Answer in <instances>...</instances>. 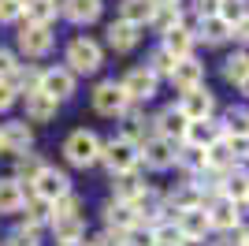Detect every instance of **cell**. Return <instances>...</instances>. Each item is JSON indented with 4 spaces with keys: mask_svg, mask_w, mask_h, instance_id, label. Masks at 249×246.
Wrapping results in <instances>:
<instances>
[{
    "mask_svg": "<svg viewBox=\"0 0 249 246\" xmlns=\"http://www.w3.org/2000/svg\"><path fill=\"white\" fill-rule=\"evenodd\" d=\"M101 161L108 164V172H112V175H126V172H134V168H138L142 153H138L134 142H126V138H112L108 145H101Z\"/></svg>",
    "mask_w": 249,
    "mask_h": 246,
    "instance_id": "cell-1",
    "label": "cell"
},
{
    "mask_svg": "<svg viewBox=\"0 0 249 246\" xmlns=\"http://www.w3.org/2000/svg\"><path fill=\"white\" fill-rule=\"evenodd\" d=\"M67 71L71 75H93L97 67H101V45L89 38H74L71 45H67Z\"/></svg>",
    "mask_w": 249,
    "mask_h": 246,
    "instance_id": "cell-2",
    "label": "cell"
},
{
    "mask_svg": "<svg viewBox=\"0 0 249 246\" xmlns=\"http://www.w3.org/2000/svg\"><path fill=\"white\" fill-rule=\"evenodd\" d=\"M63 153H67V161L74 164V168H86V164L101 161V138H97L93 131H74L67 142H63Z\"/></svg>",
    "mask_w": 249,
    "mask_h": 246,
    "instance_id": "cell-3",
    "label": "cell"
},
{
    "mask_svg": "<svg viewBox=\"0 0 249 246\" xmlns=\"http://www.w3.org/2000/svg\"><path fill=\"white\" fill-rule=\"evenodd\" d=\"M67 194H71V179L63 172H56V168H41V172H37V179H34V198H45L49 205H56Z\"/></svg>",
    "mask_w": 249,
    "mask_h": 246,
    "instance_id": "cell-4",
    "label": "cell"
},
{
    "mask_svg": "<svg viewBox=\"0 0 249 246\" xmlns=\"http://www.w3.org/2000/svg\"><path fill=\"white\" fill-rule=\"evenodd\" d=\"M37 90L60 104V101H67V97L74 93V75L67 71V67H49V71H41V82H37Z\"/></svg>",
    "mask_w": 249,
    "mask_h": 246,
    "instance_id": "cell-5",
    "label": "cell"
},
{
    "mask_svg": "<svg viewBox=\"0 0 249 246\" xmlns=\"http://www.w3.org/2000/svg\"><path fill=\"white\" fill-rule=\"evenodd\" d=\"M175 213H178L175 227L182 231V239H186V243H197V239H205L208 231H212L205 205H194V209H175Z\"/></svg>",
    "mask_w": 249,
    "mask_h": 246,
    "instance_id": "cell-6",
    "label": "cell"
},
{
    "mask_svg": "<svg viewBox=\"0 0 249 246\" xmlns=\"http://www.w3.org/2000/svg\"><path fill=\"white\" fill-rule=\"evenodd\" d=\"M126 104L130 101H126V93H123L119 82H101V86L93 90V108L101 116H123Z\"/></svg>",
    "mask_w": 249,
    "mask_h": 246,
    "instance_id": "cell-7",
    "label": "cell"
},
{
    "mask_svg": "<svg viewBox=\"0 0 249 246\" xmlns=\"http://www.w3.org/2000/svg\"><path fill=\"white\" fill-rule=\"evenodd\" d=\"M212 108H216V97H212V93H208L205 86H197V90L182 93V101H178V112L186 116L190 123L208 120V116H212Z\"/></svg>",
    "mask_w": 249,
    "mask_h": 246,
    "instance_id": "cell-8",
    "label": "cell"
},
{
    "mask_svg": "<svg viewBox=\"0 0 249 246\" xmlns=\"http://www.w3.org/2000/svg\"><path fill=\"white\" fill-rule=\"evenodd\" d=\"M138 153H142V161H145L149 168H156V172H164V168H171V164L178 161L175 142H167V138H160V134H156V138H149Z\"/></svg>",
    "mask_w": 249,
    "mask_h": 246,
    "instance_id": "cell-9",
    "label": "cell"
},
{
    "mask_svg": "<svg viewBox=\"0 0 249 246\" xmlns=\"http://www.w3.org/2000/svg\"><path fill=\"white\" fill-rule=\"evenodd\" d=\"M119 86H123L126 101H149V97L156 93V75L149 71V67H134Z\"/></svg>",
    "mask_w": 249,
    "mask_h": 246,
    "instance_id": "cell-10",
    "label": "cell"
},
{
    "mask_svg": "<svg viewBox=\"0 0 249 246\" xmlns=\"http://www.w3.org/2000/svg\"><path fill=\"white\" fill-rule=\"evenodd\" d=\"M171 82H175L182 93H190V90H197V86H205V67H201L194 56L175 60V67H171Z\"/></svg>",
    "mask_w": 249,
    "mask_h": 246,
    "instance_id": "cell-11",
    "label": "cell"
},
{
    "mask_svg": "<svg viewBox=\"0 0 249 246\" xmlns=\"http://www.w3.org/2000/svg\"><path fill=\"white\" fill-rule=\"evenodd\" d=\"M30 142H34V134H30V127H26V120H11V123H4L0 127V145L8 149V153H26L30 149Z\"/></svg>",
    "mask_w": 249,
    "mask_h": 246,
    "instance_id": "cell-12",
    "label": "cell"
},
{
    "mask_svg": "<svg viewBox=\"0 0 249 246\" xmlns=\"http://www.w3.org/2000/svg\"><path fill=\"white\" fill-rule=\"evenodd\" d=\"M104 220H108V227H112L115 235H130V231L138 227V220H142V216H138L134 205H119V202H112L108 209H104Z\"/></svg>",
    "mask_w": 249,
    "mask_h": 246,
    "instance_id": "cell-13",
    "label": "cell"
},
{
    "mask_svg": "<svg viewBox=\"0 0 249 246\" xmlns=\"http://www.w3.org/2000/svg\"><path fill=\"white\" fill-rule=\"evenodd\" d=\"M186 127H190V120L182 112H178V104L175 108H164V112L156 116V134H160V138H167V142H182V138H186Z\"/></svg>",
    "mask_w": 249,
    "mask_h": 246,
    "instance_id": "cell-14",
    "label": "cell"
},
{
    "mask_svg": "<svg viewBox=\"0 0 249 246\" xmlns=\"http://www.w3.org/2000/svg\"><path fill=\"white\" fill-rule=\"evenodd\" d=\"M219 138H223V131H219L212 120H197V123L186 127V138H182V142H186L190 149H208V145H216Z\"/></svg>",
    "mask_w": 249,
    "mask_h": 246,
    "instance_id": "cell-15",
    "label": "cell"
},
{
    "mask_svg": "<svg viewBox=\"0 0 249 246\" xmlns=\"http://www.w3.org/2000/svg\"><path fill=\"white\" fill-rule=\"evenodd\" d=\"M19 49L26 52V56H45V52L52 49L49 26H22L19 30Z\"/></svg>",
    "mask_w": 249,
    "mask_h": 246,
    "instance_id": "cell-16",
    "label": "cell"
},
{
    "mask_svg": "<svg viewBox=\"0 0 249 246\" xmlns=\"http://www.w3.org/2000/svg\"><path fill=\"white\" fill-rule=\"evenodd\" d=\"M160 49L167 52V56H175V60H186L190 52H194V34L186 30V26H175V30L164 34V45Z\"/></svg>",
    "mask_w": 249,
    "mask_h": 246,
    "instance_id": "cell-17",
    "label": "cell"
},
{
    "mask_svg": "<svg viewBox=\"0 0 249 246\" xmlns=\"http://www.w3.org/2000/svg\"><path fill=\"white\" fill-rule=\"evenodd\" d=\"M208 213V224L212 227H219V231H234L238 227V205L234 202H227V198H219L212 209H205Z\"/></svg>",
    "mask_w": 249,
    "mask_h": 246,
    "instance_id": "cell-18",
    "label": "cell"
},
{
    "mask_svg": "<svg viewBox=\"0 0 249 246\" xmlns=\"http://www.w3.org/2000/svg\"><path fill=\"white\" fill-rule=\"evenodd\" d=\"M22 205H26V190L15 175L8 179H0V213H19Z\"/></svg>",
    "mask_w": 249,
    "mask_h": 246,
    "instance_id": "cell-19",
    "label": "cell"
},
{
    "mask_svg": "<svg viewBox=\"0 0 249 246\" xmlns=\"http://www.w3.org/2000/svg\"><path fill=\"white\" fill-rule=\"evenodd\" d=\"M52 116H56V101L52 97H45L41 90L26 93V120L30 123H49Z\"/></svg>",
    "mask_w": 249,
    "mask_h": 246,
    "instance_id": "cell-20",
    "label": "cell"
},
{
    "mask_svg": "<svg viewBox=\"0 0 249 246\" xmlns=\"http://www.w3.org/2000/svg\"><path fill=\"white\" fill-rule=\"evenodd\" d=\"M108 45H112L115 52H130L138 45V26H130V22L115 19L112 26H108Z\"/></svg>",
    "mask_w": 249,
    "mask_h": 246,
    "instance_id": "cell-21",
    "label": "cell"
},
{
    "mask_svg": "<svg viewBox=\"0 0 249 246\" xmlns=\"http://www.w3.org/2000/svg\"><path fill=\"white\" fill-rule=\"evenodd\" d=\"M26 26H49L56 19V0H22Z\"/></svg>",
    "mask_w": 249,
    "mask_h": 246,
    "instance_id": "cell-22",
    "label": "cell"
},
{
    "mask_svg": "<svg viewBox=\"0 0 249 246\" xmlns=\"http://www.w3.org/2000/svg\"><path fill=\"white\" fill-rule=\"evenodd\" d=\"M142 194H145V183H142L134 172L115 175V202H119V205H134Z\"/></svg>",
    "mask_w": 249,
    "mask_h": 246,
    "instance_id": "cell-23",
    "label": "cell"
},
{
    "mask_svg": "<svg viewBox=\"0 0 249 246\" xmlns=\"http://www.w3.org/2000/svg\"><path fill=\"white\" fill-rule=\"evenodd\" d=\"M63 15L71 22H93L101 15V0H63Z\"/></svg>",
    "mask_w": 249,
    "mask_h": 246,
    "instance_id": "cell-24",
    "label": "cell"
},
{
    "mask_svg": "<svg viewBox=\"0 0 249 246\" xmlns=\"http://www.w3.org/2000/svg\"><path fill=\"white\" fill-rule=\"evenodd\" d=\"M153 11H156L153 0H123V15L119 19L130 22V26H142V22H153Z\"/></svg>",
    "mask_w": 249,
    "mask_h": 246,
    "instance_id": "cell-25",
    "label": "cell"
},
{
    "mask_svg": "<svg viewBox=\"0 0 249 246\" xmlns=\"http://www.w3.org/2000/svg\"><path fill=\"white\" fill-rule=\"evenodd\" d=\"M52 231H56L60 243H78L86 224H82V216H52Z\"/></svg>",
    "mask_w": 249,
    "mask_h": 246,
    "instance_id": "cell-26",
    "label": "cell"
},
{
    "mask_svg": "<svg viewBox=\"0 0 249 246\" xmlns=\"http://www.w3.org/2000/svg\"><path fill=\"white\" fill-rule=\"evenodd\" d=\"M201 38H205L208 45L227 41V38H231V22H223L219 15H205V19H201Z\"/></svg>",
    "mask_w": 249,
    "mask_h": 246,
    "instance_id": "cell-27",
    "label": "cell"
},
{
    "mask_svg": "<svg viewBox=\"0 0 249 246\" xmlns=\"http://www.w3.org/2000/svg\"><path fill=\"white\" fill-rule=\"evenodd\" d=\"M223 198L227 202H246L249 198V175L246 172H234V175H227V186H223Z\"/></svg>",
    "mask_w": 249,
    "mask_h": 246,
    "instance_id": "cell-28",
    "label": "cell"
},
{
    "mask_svg": "<svg viewBox=\"0 0 249 246\" xmlns=\"http://www.w3.org/2000/svg\"><path fill=\"white\" fill-rule=\"evenodd\" d=\"M153 22H156L160 34H167V30H175V26H182V15H178L175 4H160V8L153 11Z\"/></svg>",
    "mask_w": 249,
    "mask_h": 246,
    "instance_id": "cell-29",
    "label": "cell"
},
{
    "mask_svg": "<svg viewBox=\"0 0 249 246\" xmlns=\"http://www.w3.org/2000/svg\"><path fill=\"white\" fill-rule=\"evenodd\" d=\"M205 161H208V168H234V164H238L223 138H219L216 145H208V149H205Z\"/></svg>",
    "mask_w": 249,
    "mask_h": 246,
    "instance_id": "cell-30",
    "label": "cell"
},
{
    "mask_svg": "<svg viewBox=\"0 0 249 246\" xmlns=\"http://www.w3.org/2000/svg\"><path fill=\"white\" fill-rule=\"evenodd\" d=\"M223 22H231V26H238L242 19H246V0H219V11H216Z\"/></svg>",
    "mask_w": 249,
    "mask_h": 246,
    "instance_id": "cell-31",
    "label": "cell"
},
{
    "mask_svg": "<svg viewBox=\"0 0 249 246\" xmlns=\"http://www.w3.org/2000/svg\"><path fill=\"white\" fill-rule=\"evenodd\" d=\"M246 75H249V56H246V52H234V56L227 60V67H223V79L238 86V82L246 79Z\"/></svg>",
    "mask_w": 249,
    "mask_h": 246,
    "instance_id": "cell-32",
    "label": "cell"
},
{
    "mask_svg": "<svg viewBox=\"0 0 249 246\" xmlns=\"http://www.w3.org/2000/svg\"><path fill=\"white\" fill-rule=\"evenodd\" d=\"M153 246H186V239L175 224H164V227H153Z\"/></svg>",
    "mask_w": 249,
    "mask_h": 246,
    "instance_id": "cell-33",
    "label": "cell"
},
{
    "mask_svg": "<svg viewBox=\"0 0 249 246\" xmlns=\"http://www.w3.org/2000/svg\"><path fill=\"white\" fill-rule=\"evenodd\" d=\"M41 220H52V205L45 202V198H30V205H26V224H41Z\"/></svg>",
    "mask_w": 249,
    "mask_h": 246,
    "instance_id": "cell-34",
    "label": "cell"
},
{
    "mask_svg": "<svg viewBox=\"0 0 249 246\" xmlns=\"http://www.w3.org/2000/svg\"><path fill=\"white\" fill-rule=\"evenodd\" d=\"M242 134H249V112H231L227 116V131H223V138H242Z\"/></svg>",
    "mask_w": 249,
    "mask_h": 246,
    "instance_id": "cell-35",
    "label": "cell"
},
{
    "mask_svg": "<svg viewBox=\"0 0 249 246\" xmlns=\"http://www.w3.org/2000/svg\"><path fill=\"white\" fill-rule=\"evenodd\" d=\"M41 168H45V164L37 161V157H34V153H22V157H19V164H15V172H19V175H26V183H34Z\"/></svg>",
    "mask_w": 249,
    "mask_h": 246,
    "instance_id": "cell-36",
    "label": "cell"
},
{
    "mask_svg": "<svg viewBox=\"0 0 249 246\" xmlns=\"http://www.w3.org/2000/svg\"><path fill=\"white\" fill-rule=\"evenodd\" d=\"M171 67H175V56H167L164 49H156L153 60H149V71L153 75H171Z\"/></svg>",
    "mask_w": 249,
    "mask_h": 246,
    "instance_id": "cell-37",
    "label": "cell"
},
{
    "mask_svg": "<svg viewBox=\"0 0 249 246\" xmlns=\"http://www.w3.org/2000/svg\"><path fill=\"white\" fill-rule=\"evenodd\" d=\"M11 246H37V227H34V224L19 227V231L11 235Z\"/></svg>",
    "mask_w": 249,
    "mask_h": 246,
    "instance_id": "cell-38",
    "label": "cell"
},
{
    "mask_svg": "<svg viewBox=\"0 0 249 246\" xmlns=\"http://www.w3.org/2000/svg\"><path fill=\"white\" fill-rule=\"evenodd\" d=\"M22 15V0H0V22H15Z\"/></svg>",
    "mask_w": 249,
    "mask_h": 246,
    "instance_id": "cell-39",
    "label": "cell"
},
{
    "mask_svg": "<svg viewBox=\"0 0 249 246\" xmlns=\"http://www.w3.org/2000/svg\"><path fill=\"white\" fill-rule=\"evenodd\" d=\"M223 142H227V149L234 153V161H238V157L249 161V134H242V138H223Z\"/></svg>",
    "mask_w": 249,
    "mask_h": 246,
    "instance_id": "cell-40",
    "label": "cell"
},
{
    "mask_svg": "<svg viewBox=\"0 0 249 246\" xmlns=\"http://www.w3.org/2000/svg\"><path fill=\"white\" fill-rule=\"evenodd\" d=\"M178 161H186L190 168H208V161H205V149H186V157H178Z\"/></svg>",
    "mask_w": 249,
    "mask_h": 246,
    "instance_id": "cell-41",
    "label": "cell"
},
{
    "mask_svg": "<svg viewBox=\"0 0 249 246\" xmlns=\"http://www.w3.org/2000/svg\"><path fill=\"white\" fill-rule=\"evenodd\" d=\"M15 67H19V63H15V56H11L8 49H0V79H8Z\"/></svg>",
    "mask_w": 249,
    "mask_h": 246,
    "instance_id": "cell-42",
    "label": "cell"
},
{
    "mask_svg": "<svg viewBox=\"0 0 249 246\" xmlns=\"http://www.w3.org/2000/svg\"><path fill=\"white\" fill-rule=\"evenodd\" d=\"M11 104H15V90L0 79V112H4V108H11Z\"/></svg>",
    "mask_w": 249,
    "mask_h": 246,
    "instance_id": "cell-43",
    "label": "cell"
},
{
    "mask_svg": "<svg viewBox=\"0 0 249 246\" xmlns=\"http://www.w3.org/2000/svg\"><path fill=\"white\" fill-rule=\"evenodd\" d=\"M89 246H123V243H119V235H112V231H108V235H97Z\"/></svg>",
    "mask_w": 249,
    "mask_h": 246,
    "instance_id": "cell-44",
    "label": "cell"
},
{
    "mask_svg": "<svg viewBox=\"0 0 249 246\" xmlns=\"http://www.w3.org/2000/svg\"><path fill=\"white\" fill-rule=\"evenodd\" d=\"M219 11V0H201V19H205V15H216Z\"/></svg>",
    "mask_w": 249,
    "mask_h": 246,
    "instance_id": "cell-45",
    "label": "cell"
},
{
    "mask_svg": "<svg viewBox=\"0 0 249 246\" xmlns=\"http://www.w3.org/2000/svg\"><path fill=\"white\" fill-rule=\"evenodd\" d=\"M234 34H238V38H242V41L249 45V15H246V19L238 22V26H234Z\"/></svg>",
    "mask_w": 249,
    "mask_h": 246,
    "instance_id": "cell-46",
    "label": "cell"
},
{
    "mask_svg": "<svg viewBox=\"0 0 249 246\" xmlns=\"http://www.w3.org/2000/svg\"><path fill=\"white\" fill-rule=\"evenodd\" d=\"M238 90H242V93H246V97H249V75H246V79L238 82Z\"/></svg>",
    "mask_w": 249,
    "mask_h": 246,
    "instance_id": "cell-47",
    "label": "cell"
},
{
    "mask_svg": "<svg viewBox=\"0 0 249 246\" xmlns=\"http://www.w3.org/2000/svg\"><path fill=\"white\" fill-rule=\"evenodd\" d=\"M56 246H82V243H56Z\"/></svg>",
    "mask_w": 249,
    "mask_h": 246,
    "instance_id": "cell-48",
    "label": "cell"
},
{
    "mask_svg": "<svg viewBox=\"0 0 249 246\" xmlns=\"http://www.w3.org/2000/svg\"><path fill=\"white\" fill-rule=\"evenodd\" d=\"M242 246H249V235H246V243H242Z\"/></svg>",
    "mask_w": 249,
    "mask_h": 246,
    "instance_id": "cell-49",
    "label": "cell"
},
{
    "mask_svg": "<svg viewBox=\"0 0 249 246\" xmlns=\"http://www.w3.org/2000/svg\"><path fill=\"white\" fill-rule=\"evenodd\" d=\"M186 246H201V243H186Z\"/></svg>",
    "mask_w": 249,
    "mask_h": 246,
    "instance_id": "cell-50",
    "label": "cell"
},
{
    "mask_svg": "<svg viewBox=\"0 0 249 246\" xmlns=\"http://www.w3.org/2000/svg\"><path fill=\"white\" fill-rule=\"evenodd\" d=\"M0 149H4V145H0Z\"/></svg>",
    "mask_w": 249,
    "mask_h": 246,
    "instance_id": "cell-51",
    "label": "cell"
},
{
    "mask_svg": "<svg viewBox=\"0 0 249 246\" xmlns=\"http://www.w3.org/2000/svg\"><path fill=\"white\" fill-rule=\"evenodd\" d=\"M246 202H249V198H246Z\"/></svg>",
    "mask_w": 249,
    "mask_h": 246,
    "instance_id": "cell-52",
    "label": "cell"
}]
</instances>
